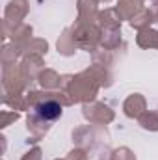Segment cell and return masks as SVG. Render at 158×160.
Returning <instances> with one entry per match:
<instances>
[{"instance_id":"6da1fadb","label":"cell","mask_w":158,"mask_h":160,"mask_svg":"<svg viewBox=\"0 0 158 160\" xmlns=\"http://www.w3.org/2000/svg\"><path fill=\"white\" fill-rule=\"evenodd\" d=\"M36 116L43 121H56L62 116V106L56 101H45L36 106Z\"/></svg>"}]
</instances>
